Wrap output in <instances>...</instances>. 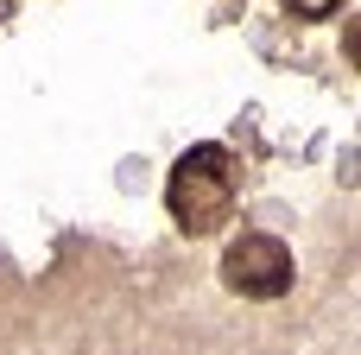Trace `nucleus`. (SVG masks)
Listing matches in <instances>:
<instances>
[{
  "instance_id": "nucleus-1",
  "label": "nucleus",
  "mask_w": 361,
  "mask_h": 355,
  "mask_svg": "<svg viewBox=\"0 0 361 355\" xmlns=\"http://www.w3.org/2000/svg\"><path fill=\"white\" fill-rule=\"evenodd\" d=\"M235 197H241V184H235V159H228L222 146H190V152L171 165L165 203H171V216H178L184 235L222 229V222L235 216Z\"/></svg>"
},
{
  "instance_id": "nucleus-2",
  "label": "nucleus",
  "mask_w": 361,
  "mask_h": 355,
  "mask_svg": "<svg viewBox=\"0 0 361 355\" xmlns=\"http://www.w3.org/2000/svg\"><path fill=\"white\" fill-rule=\"evenodd\" d=\"M222 279H228V292H241V299H286L292 279H298V260H292V248H286L279 235L247 229V235L228 241Z\"/></svg>"
},
{
  "instance_id": "nucleus-3",
  "label": "nucleus",
  "mask_w": 361,
  "mask_h": 355,
  "mask_svg": "<svg viewBox=\"0 0 361 355\" xmlns=\"http://www.w3.org/2000/svg\"><path fill=\"white\" fill-rule=\"evenodd\" d=\"M286 6H292L298 19H330V13H336L343 0H286Z\"/></svg>"
}]
</instances>
